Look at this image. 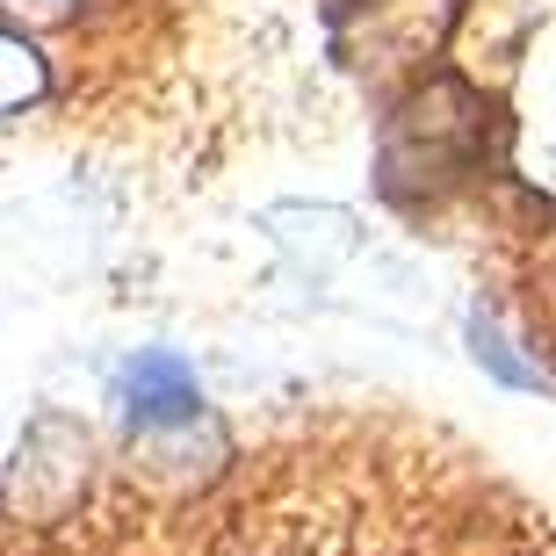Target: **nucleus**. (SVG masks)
Listing matches in <instances>:
<instances>
[{"label":"nucleus","instance_id":"1","mask_svg":"<svg viewBox=\"0 0 556 556\" xmlns=\"http://www.w3.org/2000/svg\"><path fill=\"white\" fill-rule=\"evenodd\" d=\"M484 160V102L463 80H427L413 102L383 130V188L391 195H419V188H448Z\"/></svg>","mask_w":556,"mask_h":556},{"label":"nucleus","instance_id":"2","mask_svg":"<svg viewBox=\"0 0 556 556\" xmlns=\"http://www.w3.org/2000/svg\"><path fill=\"white\" fill-rule=\"evenodd\" d=\"M455 0H369L348 29V59L369 73H419L441 51Z\"/></svg>","mask_w":556,"mask_h":556},{"label":"nucleus","instance_id":"3","mask_svg":"<svg viewBox=\"0 0 556 556\" xmlns=\"http://www.w3.org/2000/svg\"><path fill=\"white\" fill-rule=\"evenodd\" d=\"M116 413L130 433H174L203 419V383L174 348H138L116 369Z\"/></svg>","mask_w":556,"mask_h":556},{"label":"nucleus","instance_id":"4","mask_svg":"<svg viewBox=\"0 0 556 556\" xmlns=\"http://www.w3.org/2000/svg\"><path fill=\"white\" fill-rule=\"evenodd\" d=\"M470 354H477V369L492 376V383H506V391H542V383H549V376L520 354V340L498 326L492 311H470Z\"/></svg>","mask_w":556,"mask_h":556},{"label":"nucleus","instance_id":"5","mask_svg":"<svg viewBox=\"0 0 556 556\" xmlns=\"http://www.w3.org/2000/svg\"><path fill=\"white\" fill-rule=\"evenodd\" d=\"M43 94H51V65H43V51L22 37V29L0 22V116H22V109H37Z\"/></svg>","mask_w":556,"mask_h":556},{"label":"nucleus","instance_id":"6","mask_svg":"<svg viewBox=\"0 0 556 556\" xmlns=\"http://www.w3.org/2000/svg\"><path fill=\"white\" fill-rule=\"evenodd\" d=\"M73 8H80V0H0V22L29 37V29H51V22H73Z\"/></svg>","mask_w":556,"mask_h":556}]
</instances>
